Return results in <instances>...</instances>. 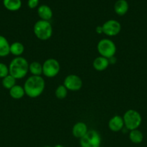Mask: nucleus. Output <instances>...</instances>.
<instances>
[{"mask_svg":"<svg viewBox=\"0 0 147 147\" xmlns=\"http://www.w3.org/2000/svg\"><path fill=\"white\" fill-rule=\"evenodd\" d=\"M10 74L9 73V67L4 63H0V78H4Z\"/></svg>","mask_w":147,"mask_h":147,"instance_id":"23","label":"nucleus"},{"mask_svg":"<svg viewBox=\"0 0 147 147\" xmlns=\"http://www.w3.org/2000/svg\"><path fill=\"white\" fill-rule=\"evenodd\" d=\"M102 32L109 37L118 35L121 30V25L119 22L115 20H110L105 22L102 26Z\"/></svg>","mask_w":147,"mask_h":147,"instance_id":"8","label":"nucleus"},{"mask_svg":"<svg viewBox=\"0 0 147 147\" xmlns=\"http://www.w3.org/2000/svg\"><path fill=\"white\" fill-rule=\"evenodd\" d=\"M101 136L95 130L88 131L87 133L80 139L81 147H100Z\"/></svg>","mask_w":147,"mask_h":147,"instance_id":"6","label":"nucleus"},{"mask_svg":"<svg viewBox=\"0 0 147 147\" xmlns=\"http://www.w3.org/2000/svg\"><path fill=\"white\" fill-rule=\"evenodd\" d=\"M10 95L12 98L18 100L23 98V96L25 95V92L24 88L19 85H15L10 90Z\"/></svg>","mask_w":147,"mask_h":147,"instance_id":"17","label":"nucleus"},{"mask_svg":"<svg viewBox=\"0 0 147 147\" xmlns=\"http://www.w3.org/2000/svg\"><path fill=\"white\" fill-rule=\"evenodd\" d=\"M1 84H2L3 87L4 88L10 90L12 88L14 87L16 85V79L13 76H12L11 75L9 74L8 76H7L4 78H2V80H1Z\"/></svg>","mask_w":147,"mask_h":147,"instance_id":"21","label":"nucleus"},{"mask_svg":"<svg viewBox=\"0 0 147 147\" xmlns=\"http://www.w3.org/2000/svg\"><path fill=\"white\" fill-rule=\"evenodd\" d=\"M37 14L42 20L49 21L53 17V11L50 7L46 4H43L37 9Z\"/></svg>","mask_w":147,"mask_h":147,"instance_id":"12","label":"nucleus"},{"mask_svg":"<svg viewBox=\"0 0 147 147\" xmlns=\"http://www.w3.org/2000/svg\"><path fill=\"white\" fill-rule=\"evenodd\" d=\"M109 65V60L102 56L96 57L93 61L94 68L97 71H103L106 70Z\"/></svg>","mask_w":147,"mask_h":147,"instance_id":"13","label":"nucleus"},{"mask_svg":"<svg viewBox=\"0 0 147 147\" xmlns=\"http://www.w3.org/2000/svg\"><path fill=\"white\" fill-rule=\"evenodd\" d=\"M24 45L20 42H14L10 45V53L16 57H20L24 53Z\"/></svg>","mask_w":147,"mask_h":147,"instance_id":"19","label":"nucleus"},{"mask_svg":"<svg viewBox=\"0 0 147 147\" xmlns=\"http://www.w3.org/2000/svg\"><path fill=\"white\" fill-rule=\"evenodd\" d=\"M45 147H51V146H45Z\"/></svg>","mask_w":147,"mask_h":147,"instance_id":"27","label":"nucleus"},{"mask_svg":"<svg viewBox=\"0 0 147 147\" xmlns=\"http://www.w3.org/2000/svg\"><path fill=\"white\" fill-rule=\"evenodd\" d=\"M129 139L132 143L138 144H141L143 142L144 135H143L142 132L138 129H134V130L130 131Z\"/></svg>","mask_w":147,"mask_h":147,"instance_id":"18","label":"nucleus"},{"mask_svg":"<svg viewBox=\"0 0 147 147\" xmlns=\"http://www.w3.org/2000/svg\"><path fill=\"white\" fill-rule=\"evenodd\" d=\"M82 79L79 76L74 74H71L66 76L63 81V86L67 88L68 90L71 91H77L79 90L82 87Z\"/></svg>","mask_w":147,"mask_h":147,"instance_id":"9","label":"nucleus"},{"mask_svg":"<svg viewBox=\"0 0 147 147\" xmlns=\"http://www.w3.org/2000/svg\"><path fill=\"white\" fill-rule=\"evenodd\" d=\"M68 90L63 85H59L55 90V95L59 99H64L67 96Z\"/></svg>","mask_w":147,"mask_h":147,"instance_id":"22","label":"nucleus"},{"mask_svg":"<svg viewBox=\"0 0 147 147\" xmlns=\"http://www.w3.org/2000/svg\"><path fill=\"white\" fill-rule=\"evenodd\" d=\"M88 131L87 126L84 122H78L72 128V134L74 137L80 139Z\"/></svg>","mask_w":147,"mask_h":147,"instance_id":"11","label":"nucleus"},{"mask_svg":"<svg viewBox=\"0 0 147 147\" xmlns=\"http://www.w3.org/2000/svg\"><path fill=\"white\" fill-rule=\"evenodd\" d=\"M96 32L98 33V34H101V33H103V32H102V26H98V27L96 28Z\"/></svg>","mask_w":147,"mask_h":147,"instance_id":"25","label":"nucleus"},{"mask_svg":"<svg viewBox=\"0 0 147 147\" xmlns=\"http://www.w3.org/2000/svg\"><path fill=\"white\" fill-rule=\"evenodd\" d=\"M3 4L9 11H15L21 8L22 1L21 0H3Z\"/></svg>","mask_w":147,"mask_h":147,"instance_id":"16","label":"nucleus"},{"mask_svg":"<svg viewBox=\"0 0 147 147\" xmlns=\"http://www.w3.org/2000/svg\"><path fill=\"white\" fill-rule=\"evenodd\" d=\"M28 71L29 63L24 57L20 56L16 57L10 62L9 65V73L16 80L25 77Z\"/></svg>","mask_w":147,"mask_h":147,"instance_id":"2","label":"nucleus"},{"mask_svg":"<svg viewBox=\"0 0 147 147\" xmlns=\"http://www.w3.org/2000/svg\"><path fill=\"white\" fill-rule=\"evenodd\" d=\"M124 126H124L123 119L118 115L111 118L110 120L108 122V127L113 132L120 131L122 130Z\"/></svg>","mask_w":147,"mask_h":147,"instance_id":"10","label":"nucleus"},{"mask_svg":"<svg viewBox=\"0 0 147 147\" xmlns=\"http://www.w3.org/2000/svg\"><path fill=\"white\" fill-rule=\"evenodd\" d=\"M33 32L37 38L45 41V40H49L52 36L53 28L49 21L40 20L35 23L34 27H33Z\"/></svg>","mask_w":147,"mask_h":147,"instance_id":"3","label":"nucleus"},{"mask_svg":"<svg viewBox=\"0 0 147 147\" xmlns=\"http://www.w3.org/2000/svg\"><path fill=\"white\" fill-rule=\"evenodd\" d=\"M39 0H28L27 5L30 9H34L38 6Z\"/></svg>","mask_w":147,"mask_h":147,"instance_id":"24","label":"nucleus"},{"mask_svg":"<svg viewBox=\"0 0 147 147\" xmlns=\"http://www.w3.org/2000/svg\"><path fill=\"white\" fill-rule=\"evenodd\" d=\"M60 71V64L56 59L46 60L43 64V74L47 78H53Z\"/></svg>","mask_w":147,"mask_h":147,"instance_id":"7","label":"nucleus"},{"mask_svg":"<svg viewBox=\"0 0 147 147\" xmlns=\"http://www.w3.org/2000/svg\"><path fill=\"white\" fill-rule=\"evenodd\" d=\"M29 71L33 76H41L43 74V65L37 61L32 62L29 64Z\"/></svg>","mask_w":147,"mask_h":147,"instance_id":"20","label":"nucleus"},{"mask_svg":"<svg viewBox=\"0 0 147 147\" xmlns=\"http://www.w3.org/2000/svg\"><path fill=\"white\" fill-rule=\"evenodd\" d=\"M128 4L126 0H118L114 5V10L119 16H123L128 10Z\"/></svg>","mask_w":147,"mask_h":147,"instance_id":"14","label":"nucleus"},{"mask_svg":"<svg viewBox=\"0 0 147 147\" xmlns=\"http://www.w3.org/2000/svg\"><path fill=\"white\" fill-rule=\"evenodd\" d=\"M97 51L102 57L110 59L116 53V46L114 42L109 39H102L97 44Z\"/></svg>","mask_w":147,"mask_h":147,"instance_id":"5","label":"nucleus"},{"mask_svg":"<svg viewBox=\"0 0 147 147\" xmlns=\"http://www.w3.org/2000/svg\"><path fill=\"white\" fill-rule=\"evenodd\" d=\"M46 83L41 76H32L26 80L24 84L25 94L31 98H35L43 93Z\"/></svg>","mask_w":147,"mask_h":147,"instance_id":"1","label":"nucleus"},{"mask_svg":"<svg viewBox=\"0 0 147 147\" xmlns=\"http://www.w3.org/2000/svg\"><path fill=\"white\" fill-rule=\"evenodd\" d=\"M124 126L128 130L132 131L134 129H138L141 126L142 118L141 114L137 111L131 109L128 110L123 115Z\"/></svg>","mask_w":147,"mask_h":147,"instance_id":"4","label":"nucleus"},{"mask_svg":"<svg viewBox=\"0 0 147 147\" xmlns=\"http://www.w3.org/2000/svg\"><path fill=\"white\" fill-rule=\"evenodd\" d=\"M10 53V45L5 37L0 35V57H4Z\"/></svg>","mask_w":147,"mask_h":147,"instance_id":"15","label":"nucleus"},{"mask_svg":"<svg viewBox=\"0 0 147 147\" xmlns=\"http://www.w3.org/2000/svg\"><path fill=\"white\" fill-rule=\"evenodd\" d=\"M54 147H64L63 146V145H61V144H57V145H56V146H55Z\"/></svg>","mask_w":147,"mask_h":147,"instance_id":"26","label":"nucleus"}]
</instances>
